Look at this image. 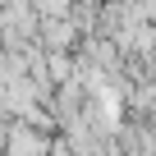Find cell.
Listing matches in <instances>:
<instances>
[{"mask_svg":"<svg viewBox=\"0 0 156 156\" xmlns=\"http://www.w3.org/2000/svg\"><path fill=\"white\" fill-rule=\"evenodd\" d=\"M9 151H14V156H41V142H37L28 129H14V133H9Z\"/></svg>","mask_w":156,"mask_h":156,"instance_id":"obj_1","label":"cell"},{"mask_svg":"<svg viewBox=\"0 0 156 156\" xmlns=\"http://www.w3.org/2000/svg\"><path fill=\"white\" fill-rule=\"evenodd\" d=\"M41 9H64V0H41Z\"/></svg>","mask_w":156,"mask_h":156,"instance_id":"obj_2","label":"cell"}]
</instances>
